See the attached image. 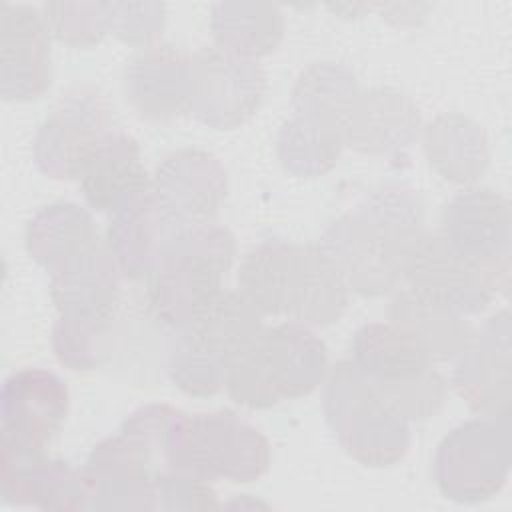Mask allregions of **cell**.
<instances>
[{
    "instance_id": "1",
    "label": "cell",
    "mask_w": 512,
    "mask_h": 512,
    "mask_svg": "<svg viewBox=\"0 0 512 512\" xmlns=\"http://www.w3.org/2000/svg\"><path fill=\"white\" fill-rule=\"evenodd\" d=\"M424 232V204L404 184H384L328 224L318 246L360 296L390 294L404 278L408 254Z\"/></svg>"
},
{
    "instance_id": "2",
    "label": "cell",
    "mask_w": 512,
    "mask_h": 512,
    "mask_svg": "<svg viewBox=\"0 0 512 512\" xmlns=\"http://www.w3.org/2000/svg\"><path fill=\"white\" fill-rule=\"evenodd\" d=\"M328 348L314 328L286 320L264 326L228 370L224 390L252 410L312 394L328 374Z\"/></svg>"
},
{
    "instance_id": "3",
    "label": "cell",
    "mask_w": 512,
    "mask_h": 512,
    "mask_svg": "<svg viewBox=\"0 0 512 512\" xmlns=\"http://www.w3.org/2000/svg\"><path fill=\"white\" fill-rule=\"evenodd\" d=\"M322 410L340 448L362 466H394L410 448V422L382 398L352 360H340L328 370Z\"/></svg>"
},
{
    "instance_id": "4",
    "label": "cell",
    "mask_w": 512,
    "mask_h": 512,
    "mask_svg": "<svg viewBox=\"0 0 512 512\" xmlns=\"http://www.w3.org/2000/svg\"><path fill=\"white\" fill-rule=\"evenodd\" d=\"M510 472V416H478L450 430L436 448L432 474L454 502L494 498Z\"/></svg>"
},
{
    "instance_id": "5",
    "label": "cell",
    "mask_w": 512,
    "mask_h": 512,
    "mask_svg": "<svg viewBox=\"0 0 512 512\" xmlns=\"http://www.w3.org/2000/svg\"><path fill=\"white\" fill-rule=\"evenodd\" d=\"M114 104L88 84L60 94L38 126L32 154L36 168L54 180H80L86 164L114 132Z\"/></svg>"
},
{
    "instance_id": "6",
    "label": "cell",
    "mask_w": 512,
    "mask_h": 512,
    "mask_svg": "<svg viewBox=\"0 0 512 512\" xmlns=\"http://www.w3.org/2000/svg\"><path fill=\"white\" fill-rule=\"evenodd\" d=\"M270 462V442L254 424L232 410H212L188 416L180 452L170 468L210 482L250 484L268 472Z\"/></svg>"
},
{
    "instance_id": "7",
    "label": "cell",
    "mask_w": 512,
    "mask_h": 512,
    "mask_svg": "<svg viewBox=\"0 0 512 512\" xmlns=\"http://www.w3.org/2000/svg\"><path fill=\"white\" fill-rule=\"evenodd\" d=\"M188 112L212 130H234L262 106L266 74L260 60L230 54L218 46H202L190 54Z\"/></svg>"
},
{
    "instance_id": "8",
    "label": "cell",
    "mask_w": 512,
    "mask_h": 512,
    "mask_svg": "<svg viewBox=\"0 0 512 512\" xmlns=\"http://www.w3.org/2000/svg\"><path fill=\"white\" fill-rule=\"evenodd\" d=\"M438 232L486 272L496 296L508 294L512 214L510 202L500 192L478 186L458 192L444 206Z\"/></svg>"
},
{
    "instance_id": "9",
    "label": "cell",
    "mask_w": 512,
    "mask_h": 512,
    "mask_svg": "<svg viewBox=\"0 0 512 512\" xmlns=\"http://www.w3.org/2000/svg\"><path fill=\"white\" fill-rule=\"evenodd\" d=\"M402 282L416 294L452 308L462 316L480 314L496 298L482 268L456 252L440 232H422L414 242Z\"/></svg>"
},
{
    "instance_id": "10",
    "label": "cell",
    "mask_w": 512,
    "mask_h": 512,
    "mask_svg": "<svg viewBox=\"0 0 512 512\" xmlns=\"http://www.w3.org/2000/svg\"><path fill=\"white\" fill-rule=\"evenodd\" d=\"M510 312L492 314L470 344L456 356L452 388L478 416H510L512 412V352Z\"/></svg>"
},
{
    "instance_id": "11",
    "label": "cell",
    "mask_w": 512,
    "mask_h": 512,
    "mask_svg": "<svg viewBox=\"0 0 512 512\" xmlns=\"http://www.w3.org/2000/svg\"><path fill=\"white\" fill-rule=\"evenodd\" d=\"M0 446V496L6 504L56 512L86 510V484L80 468L8 438H2Z\"/></svg>"
},
{
    "instance_id": "12",
    "label": "cell",
    "mask_w": 512,
    "mask_h": 512,
    "mask_svg": "<svg viewBox=\"0 0 512 512\" xmlns=\"http://www.w3.org/2000/svg\"><path fill=\"white\" fill-rule=\"evenodd\" d=\"M68 410L70 392L58 374L46 368H20L2 384V438L46 450L62 430Z\"/></svg>"
},
{
    "instance_id": "13",
    "label": "cell",
    "mask_w": 512,
    "mask_h": 512,
    "mask_svg": "<svg viewBox=\"0 0 512 512\" xmlns=\"http://www.w3.org/2000/svg\"><path fill=\"white\" fill-rule=\"evenodd\" d=\"M50 38L42 8L0 4V92L4 100H36L50 88Z\"/></svg>"
},
{
    "instance_id": "14",
    "label": "cell",
    "mask_w": 512,
    "mask_h": 512,
    "mask_svg": "<svg viewBox=\"0 0 512 512\" xmlns=\"http://www.w3.org/2000/svg\"><path fill=\"white\" fill-rule=\"evenodd\" d=\"M186 222L146 190L108 216L106 244L128 280H148L170 254Z\"/></svg>"
},
{
    "instance_id": "15",
    "label": "cell",
    "mask_w": 512,
    "mask_h": 512,
    "mask_svg": "<svg viewBox=\"0 0 512 512\" xmlns=\"http://www.w3.org/2000/svg\"><path fill=\"white\" fill-rule=\"evenodd\" d=\"M80 470L86 510H156L152 462L120 432L100 440Z\"/></svg>"
},
{
    "instance_id": "16",
    "label": "cell",
    "mask_w": 512,
    "mask_h": 512,
    "mask_svg": "<svg viewBox=\"0 0 512 512\" xmlns=\"http://www.w3.org/2000/svg\"><path fill=\"white\" fill-rule=\"evenodd\" d=\"M190 54L164 42L138 48L122 70V90L144 120L170 122L190 104Z\"/></svg>"
},
{
    "instance_id": "17",
    "label": "cell",
    "mask_w": 512,
    "mask_h": 512,
    "mask_svg": "<svg viewBox=\"0 0 512 512\" xmlns=\"http://www.w3.org/2000/svg\"><path fill=\"white\" fill-rule=\"evenodd\" d=\"M226 272L196 254H170L146 280V300L152 318L172 332H184L224 292Z\"/></svg>"
},
{
    "instance_id": "18",
    "label": "cell",
    "mask_w": 512,
    "mask_h": 512,
    "mask_svg": "<svg viewBox=\"0 0 512 512\" xmlns=\"http://www.w3.org/2000/svg\"><path fill=\"white\" fill-rule=\"evenodd\" d=\"M340 126L344 146L368 156H386L402 152L418 138L422 118L408 94L374 86L358 90Z\"/></svg>"
},
{
    "instance_id": "19",
    "label": "cell",
    "mask_w": 512,
    "mask_h": 512,
    "mask_svg": "<svg viewBox=\"0 0 512 512\" xmlns=\"http://www.w3.org/2000/svg\"><path fill=\"white\" fill-rule=\"evenodd\" d=\"M152 190L180 220H212L226 200L228 174L214 154L180 148L160 160L152 174Z\"/></svg>"
},
{
    "instance_id": "20",
    "label": "cell",
    "mask_w": 512,
    "mask_h": 512,
    "mask_svg": "<svg viewBox=\"0 0 512 512\" xmlns=\"http://www.w3.org/2000/svg\"><path fill=\"white\" fill-rule=\"evenodd\" d=\"M48 290L58 314H116L122 272L106 244L92 246L48 272Z\"/></svg>"
},
{
    "instance_id": "21",
    "label": "cell",
    "mask_w": 512,
    "mask_h": 512,
    "mask_svg": "<svg viewBox=\"0 0 512 512\" xmlns=\"http://www.w3.org/2000/svg\"><path fill=\"white\" fill-rule=\"evenodd\" d=\"M350 288L318 244H296L286 288L284 318L324 328L342 318Z\"/></svg>"
},
{
    "instance_id": "22",
    "label": "cell",
    "mask_w": 512,
    "mask_h": 512,
    "mask_svg": "<svg viewBox=\"0 0 512 512\" xmlns=\"http://www.w3.org/2000/svg\"><path fill=\"white\" fill-rule=\"evenodd\" d=\"M78 182L86 204L110 216L150 190L152 174H148L144 166L136 138L116 128L86 164Z\"/></svg>"
},
{
    "instance_id": "23",
    "label": "cell",
    "mask_w": 512,
    "mask_h": 512,
    "mask_svg": "<svg viewBox=\"0 0 512 512\" xmlns=\"http://www.w3.org/2000/svg\"><path fill=\"white\" fill-rule=\"evenodd\" d=\"M422 142L432 170L452 184L472 186L488 170L490 148L486 132L464 114H438L426 124Z\"/></svg>"
},
{
    "instance_id": "24",
    "label": "cell",
    "mask_w": 512,
    "mask_h": 512,
    "mask_svg": "<svg viewBox=\"0 0 512 512\" xmlns=\"http://www.w3.org/2000/svg\"><path fill=\"white\" fill-rule=\"evenodd\" d=\"M350 360L376 386L412 380L434 366L422 344L390 320L360 326Z\"/></svg>"
},
{
    "instance_id": "25",
    "label": "cell",
    "mask_w": 512,
    "mask_h": 512,
    "mask_svg": "<svg viewBox=\"0 0 512 512\" xmlns=\"http://www.w3.org/2000/svg\"><path fill=\"white\" fill-rule=\"evenodd\" d=\"M386 316L392 324L414 336L432 362L454 360L474 336V328L466 316L410 288H402L392 296Z\"/></svg>"
},
{
    "instance_id": "26",
    "label": "cell",
    "mask_w": 512,
    "mask_h": 512,
    "mask_svg": "<svg viewBox=\"0 0 512 512\" xmlns=\"http://www.w3.org/2000/svg\"><path fill=\"white\" fill-rule=\"evenodd\" d=\"M100 240L92 214L76 202L42 206L26 224L24 242L30 258L46 272Z\"/></svg>"
},
{
    "instance_id": "27",
    "label": "cell",
    "mask_w": 512,
    "mask_h": 512,
    "mask_svg": "<svg viewBox=\"0 0 512 512\" xmlns=\"http://www.w3.org/2000/svg\"><path fill=\"white\" fill-rule=\"evenodd\" d=\"M214 46L250 60L272 54L284 36V14L270 2H218L210 10Z\"/></svg>"
},
{
    "instance_id": "28",
    "label": "cell",
    "mask_w": 512,
    "mask_h": 512,
    "mask_svg": "<svg viewBox=\"0 0 512 512\" xmlns=\"http://www.w3.org/2000/svg\"><path fill=\"white\" fill-rule=\"evenodd\" d=\"M344 148L338 120L296 114L282 124L276 140L278 160L292 176L316 178L330 172Z\"/></svg>"
},
{
    "instance_id": "29",
    "label": "cell",
    "mask_w": 512,
    "mask_h": 512,
    "mask_svg": "<svg viewBox=\"0 0 512 512\" xmlns=\"http://www.w3.org/2000/svg\"><path fill=\"white\" fill-rule=\"evenodd\" d=\"M262 314L238 292L224 290L188 330L200 344L234 362L264 330Z\"/></svg>"
},
{
    "instance_id": "30",
    "label": "cell",
    "mask_w": 512,
    "mask_h": 512,
    "mask_svg": "<svg viewBox=\"0 0 512 512\" xmlns=\"http://www.w3.org/2000/svg\"><path fill=\"white\" fill-rule=\"evenodd\" d=\"M296 244L266 240L250 248L238 268V292L262 314L282 316Z\"/></svg>"
},
{
    "instance_id": "31",
    "label": "cell",
    "mask_w": 512,
    "mask_h": 512,
    "mask_svg": "<svg viewBox=\"0 0 512 512\" xmlns=\"http://www.w3.org/2000/svg\"><path fill=\"white\" fill-rule=\"evenodd\" d=\"M116 342V314H58L52 328V350L58 362L76 372L104 366Z\"/></svg>"
},
{
    "instance_id": "32",
    "label": "cell",
    "mask_w": 512,
    "mask_h": 512,
    "mask_svg": "<svg viewBox=\"0 0 512 512\" xmlns=\"http://www.w3.org/2000/svg\"><path fill=\"white\" fill-rule=\"evenodd\" d=\"M358 90L356 76L348 66L334 60H318L298 74L290 106L296 114L342 122Z\"/></svg>"
},
{
    "instance_id": "33",
    "label": "cell",
    "mask_w": 512,
    "mask_h": 512,
    "mask_svg": "<svg viewBox=\"0 0 512 512\" xmlns=\"http://www.w3.org/2000/svg\"><path fill=\"white\" fill-rule=\"evenodd\" d=\"M188 414L170 404H144L130 412L120 426V434L136 444L154 464L156 470L170 468L180 452Z\"/></svg>"
},
{
    "instance_id": "34",
    "label": "cell",
    "mask_w": 512,
    "mask_h": 512,
    "mask_svg": "<svg viewBox=\"0 0 512 512\" xmlns=\"http://www.w3.org/2000/svg\"><path fill=\"white\" fill-rule=\"evenodd\" d=\"M230 360L200 344L190 332H176L168 352V376L172 384L196 398H208L224 390Z\"/></svg>"
},
{
    "instance_id": "35",
    "label": "cell",
    "mask_w": 512,
    "mask_h": 512,
    "mask_svg": "<svg viewBox=\"0 0 512 512\" xmlns=\"http://www.w3.org/2000/svg\"><path fill=\"white\" fill-rule=\"evenodd\" d=\"M44 20L52 38L72 48H92L110 34L108 2H44Z\"/></svg>"
},
{
    "instance_id": "36",
    "label": "cell",
    "mask_w": 512,
    "mask_h": 512,
    "mask_svg": "<svg viewBox=\"0 0 512 512\" xmlns=\"http://www.w3.org/2000/svg\"><path fill=\"white\" fill-rule=\"evenodd\" d=\"M376 388L406 422H420L436 416L448 396V384L434 366L412 380Z\"/></svg>"
},
{
    "instance_id": "37",
    "label": "cell",
    "mask_w": 512,
    "mask_h": 512,
    "mask_svg": "<svg viewBox=\"0 0 512 512\" xmlns=\"http://www.w3.org/2000/svg\"><path fill=\"white\" fill-rule=\"evenodd\" d=\"M156 510H216L222 502L212 488V482L174 468H162L154 474Z\"/></svg>"
},
{
    "instance_id": "38",
    "label": "cell",
    "mask_w": 512,
    "mask_h": 512,
    "mask_svg": "<svg viewBox=\"0 0 512 512\" xmlns=\"http://www.w3.org/2000/svg\"><path fill=\"white\" fill-rule=\"evenodd\" d=\"M110 34L120 42L144 48L156 44L166 26V4L162 2H108Z\"/></svg>"
},
{
    "instance_id": "39",
    "label": "cell",
    "mask_w": 512,
    "mask_h": 512,
    "mask_svg": "<svg viewBox=\"0 0 512 512\" xmlns=\"http://www.w3.org/2000/svg\"><path fill=\"white\" fill-rule=\"evenodd\" d=\"M170 254H196L212 260L224 272H228L236 258V238L226 226L212 220L186 222L176 236Z\"/></svg>"
}]
</instances>
